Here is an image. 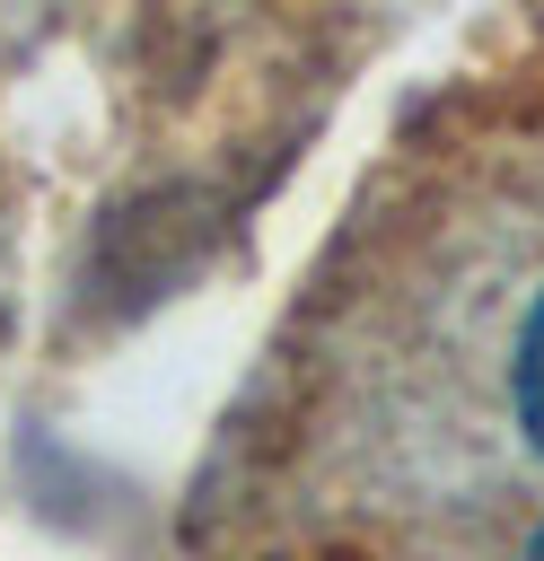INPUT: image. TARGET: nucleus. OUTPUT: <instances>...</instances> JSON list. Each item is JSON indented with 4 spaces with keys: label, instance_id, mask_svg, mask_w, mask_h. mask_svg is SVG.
<instances>
[{
    "label": "nucleus",
    "instance_id": "2",
    "mask_svg": "<svg viewBox=\"0 0 544 561\" xmlns=\"http://www.w3.org/2000/svg\"><path fill=\"white\" fill-rule=\"evenodd\" d=\"M526 561H544V535H535V552H526Z\"/></svg>",
    "mask_w": 544,
    "mask_h": 561
},
{
    "label": "nucleus",
    "instance_id": "1",
    "mask_svg": "<svg viewBox=\"0 0 544 561\" xmlns=\"http://www.w3.org/2000/svg\"><path fill=\"white\" fill-rule=\"evenodd\" d=\"M518 412H526V430H535V447H544V307H535L526 351H518Z\"/></svg>",
    "mask_w": 544,
    "mask_h": 561
}]
</instances>
